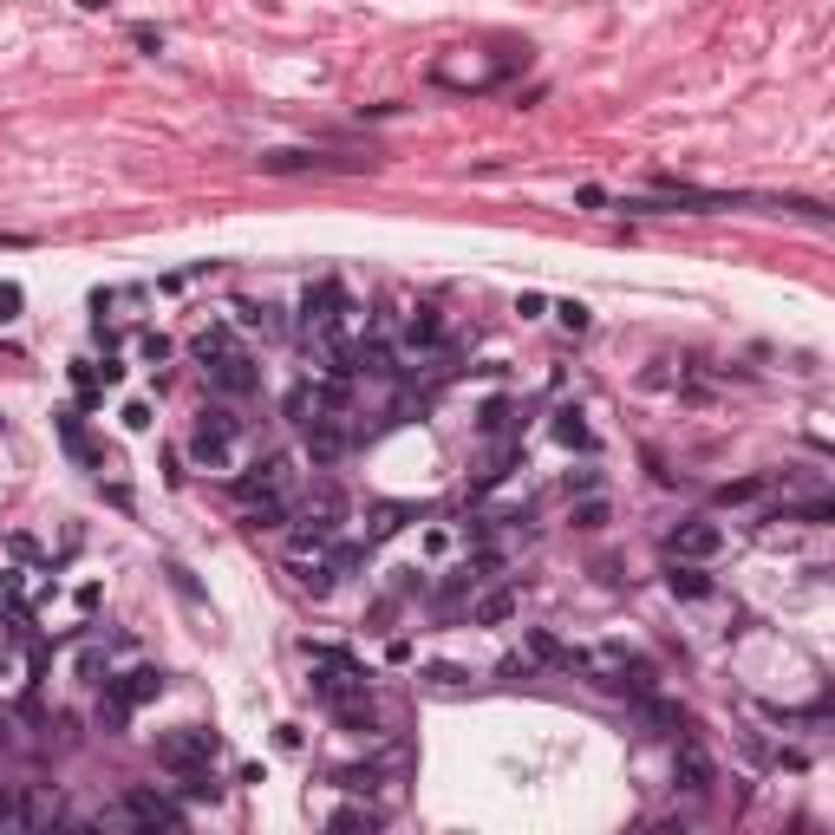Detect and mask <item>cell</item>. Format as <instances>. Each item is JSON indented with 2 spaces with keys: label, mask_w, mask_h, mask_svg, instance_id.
Wrapping results in <instances>:
<instances>
[{
  "label": "cell",
  "mask_w": 835,
  "mask_h": 835,
  "mask_svg": "<svg viewBox=\"0 0 835 835\" xmlns=\"http://www.w3.org/2000/svg\"><path fill=\"white\" fill-rule=\"evenodd\" d=\"M477 431H483V438H516V431H522V405H516V398H490V405L477 411Z\"/></svg>",
  "instance_id": "17"
},
{
  "label": "cell",
  "mask_w": 835,
  "mask_h": 835,
  "mask_svg": "<svg viewBox=\"0 0 835 835\" xmlns=\"http://www.w3.org/2000/svg\"><path fill=\"white\" fill-rule=\"evenodd\" d=\"M575 522H581V529H601V522H607V503H601V496H581V503H575Z\"/></svg>",
  "instance_id": "27"
},
{
  "label": "cell",
  "mask_w": 835,
  "mask_h": 835,
  "mask_svg": "<svg viewBox=\"0 0 835 835\" xmlns=\"http://www.w3.org/2000/svg\"><path fill=\"white\" fill-rule=\"evenodd\" d=\"M425 679H431V685H444V692H451V685H464V672H457V666H431Z\"/></svg>",
  "instance_id": "34"
},
{
  "label": "cell",
  "mask_w": 835,
  "mask_h": 835,
  "mask_svg": "<svg viewBox=\"0 0 835 835\" xmlns=\"http://www.w3.org/2000/svg\"><path fill=\"white\" fill-rule=\"evenodd\" d=\"M20 307H27L20 281H0V320H20Z\"/></svg>",
  "instance_id": "28"
},
{
  "label": "cell",
  "mask_w": 835,
  "mask_h": 835,
  "mask_svg": "<svg viewBox=\"0 0 835 835\" xmlns=\"http://www.w3.org/2000/svg\"><path fill=\"white\" fill-rule=\"evenodd\" d=\"M438 346H444V314H438V307H411L405 327H398L392 359H398V366H418V359L438 353Z\"/></svg>",
  "instance_id": "7"
},
{
  "label": "cell",
  "mask_w": 835,
  "mask_h": 835,
  "mask_svg": "<svg viewBox=\"0 0 835 835\" xmlns=\"http://www.w3.org/2000/svg\"><path fill=\"white\" fill-rule=\"evenodd\" d=\"M327 829H379V809H366V803H340L327 816Z\"/></svg>",
  "instance_id": "23"
},
{
  "label": "cell",
  "mask_w": 835,
  "mask_h": 835,
  "mask_svg": "<svg viewBox=\"0 0 835 835\" xmlns=\"http://www.w3.org/2000/svg\"><path fill=\"white\" fill-rule=\"evenodd\" d=\"M301 431H307V464H314V470H333L346 451H353L346 411H327V418H314V425H301Z\"/></svg>",
  "instance_id": "8"
},
{
  "label": "cell",
  "mask_w": 835,
  "mask_h": 835,
  "mask_svg": "<svg viewBox=\"0 0 835 835\" xmlns=\"http://www.w3.org/2000/svg\"><path fill=\"white\" fill-rule=\"evenodd\" d=\"M333 783H340V790H353V796H366V790H379V783H385V770L379 764H353V770H340Z\"/></svg>",
  "instance_id": "25"
},
{
  "label": "cell",
  "mask_w": 835,
  "mask_h": 835,
  "mask_svg": "<svg viewBox=\"0 0 835 835\" xmlns=\"http://www.w3.org/2000/svg\"><path fill=\"white\" fill-rule=\"evenodd\" d=\"M59 438H66V451L79 457V464L111 470V457H105V451H92V438H85V425H79V411H59Z\"/></svg>",
  "instance_id": "18"
},
{
  "label": "cell",
  "mask_w": 835,
  "mask_h": 835,
  "mask_svg": "<svg viewBox=\"0 0 835 835\" xmlns=\"http://www.w3.org/2000/svg\"><path fill=\"white\" fill-rule=\"evenodd\" d=\"M555 320H562L568 333H588V307H581V301H562V307H555Z\"/></svg>",
  "instance_id": "30"
},
{
  "label": "cell",
  "mask_w": 835,
  "mask_h": 835,
  "mask_svg": "<svg viewBox=\"0 0 835 835\" xmlns=\"http://www.w3.org/2000/svg\"><path fill=\"white\" fill-rule=\"evenodd\" d=\"M588 490H601V470H594V464L568 470V496H588Z\"/></svg>",
  "instance_id": "29"
},
{
  "label": "cell",
  "mask_w": 835,
  "mask_h": 835,
  "mask_svg": "<svg viewBox=\"0 0 835 835\" xmlns=\"http://www.w3.org/2000/svg\"><path fill=\"white\" fill-rule=\"evenodd\" d=\"M666 548H672V562H712L718 548H725V529H718L712 516H685Z\"/></svg>",
  "instance_id": "9"
},
{
  "label": "cell",
  "mask_w": 835,
  "mask_h": 835,
  "mask_svg": "<svg viewBox=\"0 0 835 835\" xmlns=\"http://www.w3.org/2000/svg\"><path fill=\"white\" fill-rule=\"evenodd\" d=\"M118 418H124V431H151V405H144V398H131Z\"/></svg>",
  "instance_id": "31"
},
{
  "label": "cell",
  "mask_w": 835,
  "mask_h": 835,
  "mask_svg": "<svg viewBox=\"0 0 835 835\" xmlns=\"http://www.w3.org/2000/svg\"><path fill=\"white\" fill-rule=\"evenodd\" d=\"M261 170H274V177H288V170H359V157H314V151H274V157H261Z\"/></svg>",
  "instance_id": "14"
},
{
  "label": "cell",
  "mask_w": 835,
  "mask_h": 835,
  "mask_svg": "<svg viewBox=\"0 0 835 835\" xmlns=\"http://www.w3.org/2000/svg\"><path fill=\"white\" fill-rule=\"evenodd\" d=\"M548 425H555V438H562L568 451H594V425H588V411H581V405H555Z\"/></svg>",
  "instance_id": "16"
},
{
  "label": "cell",
  "mask_w": 835,
  "mask_h": 835,
  "mask_svg": "<svg viewBox=\"0 0 835 835\" xmlns=\"http://www.w3.org/2000/svg\"><path fill=\"white\" fill-rule=\"evenodd\" d=\"M248 457H255V438H248V425L229 405L196 411V431H190V464L196 470H209V477H242Z\"/></svg>",
  "instance_id": "3"
},
{
  "label": "cell",
  "mask_w": 835,
  "mask_h": 835,
  "mask_svg": "<svg viewBox=\"0 0 835 835\" xmlns=\"http://www.w3.org/2000/svg\"><path fill=\"white\" fill-rule=\"evenodd\" d=\"M516 314H522V320H542V314H548V294H535V288L516 294Z\"/></svg>",
  "instance_id": "33"
},
{
  "label": "cell",
  "mask_w": 835,
  "mask_h": 835,
  "mask_svg": "<svg viewBox=\"0 0 835 835\" xmlns=\"http://www.w3.org/2000/svg\"><path fill=\"white\" fill-rule=\"evenodd\" d=\"M229 346H235V327H203V333H196V346H190V353H196V366H209V359H222Z\"/></svg>",
  "instance_id": "21"
},
{
  "label": "cell",
  "mask_w": 835,
  "mask_h": 835,
  "mask_svg": "<svg viewBox=\"0 0 835 835\" xmlns=\"http://www.w3.org/2000/svg\"><path fill=\"white\" fill-rule=\"evenodd\" d=\"M672 594L679 601H712V575H705V562H672Z\"/></svg>",
  "instance_id": "19"
},
{
  "label": "cell",
  "mask_w": 835,
  "mask_h": 835,
  "mask_svg": "<svg viewBox=\"0 0 835 835\" xmlns=\"http://www.w3.org/2000/svg\"><path fill=\"white\" fill-rule=\"evenodd\" d=\"M0 829H27V816H20V796L0 790Z\"/></svg>",
  "instance_id": "32"
},
{
  "label": "cell",
  "mask_w": 835,
  "mask_h": 835,
  "mask_svg": "<svg viewBox=\"0 0 835 835\" xmlns=\"http://www.w3.org/2000/svg\"><path fill=\"white\" fill-rule=\"evenodd\" d=\"M131 353L144 359V366H164V359H170V340H164V333H137V346H131Z\"/></svg>",
  "instance_id": "26"
},
{
  "label": "cell",
  "mask_w": 835,
  "mask_h": 835,
  "mask_svg": "<svg viewBox=\"0 0 835 835\" xmlns=\"http://www.w3.org/2000/svg\"><path fill=\"white\" fill-rule=\"evenodd\" d=\"M451 522H425V535H418V555H425V562H444V555H451Z\"/></svg>",
  "instance_id": "22"
},
{
  "label": "cell",
  "mask_w": 835,
  "mask_h": 835,
  "mask_svg": "<svg viewBox=\"0 0 835 835\" xmlns=\"http://www.w3.org/2000/svg\"><path fill=\"white\" fill-rule=\"evenodd\" d=\"M405 522H418V509H411V503H372L366 509V548L372 542H392Z\"/></svg>",
  "instance_id": "15"
},
{
  "label": "cell",
  "mask_w": 835,
  "mask_h": 835,
  "mask_svg": "<svg viewBox=\"0 0 835 835\" xmlns=\"http://www.w3.org/2000/svg\"><path fill=\"white\" fill-rule=\"evenodd\" d=\"M672 777H679V790H692V796L712 790V757H705L699 738H685V731H679V751H672Z\"/></svg>",
  "instance_id": "12"
},
{
  "label": "cell",
  "mask_w": 835,
  "mask_h": 835,
  "mask_svg": "<svg viewBox=\"0 0 835 835\" xmlns=\"http://www.w3.org/2000/svg\"><path fill=\"white\" fill-rule=\"evenodd\" d=\"M301 327H307V340H333L340 346V327H346V288L340 281H307V294H301Z\"/></svg>",
  "instance_id": "5"
},
{
  "label": "cell",
  "mask_w": 835,
  "mask_h": 835,
  "mask_svg": "<svg viewBox=\"0 0 835 835\" xmlns=\"http://www.w3.org/2000/svg\"><path fill=\"white\" fill-rule=\"evenodd\" d=\"M216 751H222L216 731H203V725H183V731H170V738H157V757H164L177 777H183V770H209V764H216Z\"/></svg>",
  "instance_id": "6"
},
{
  "label": "cell",
  "mask_w": 835,
  "mask_h": 835,
  "mask_svg": "<svg viewBox=\"0 0 835 835\" xmlns=\"http://www.w3.org/2000/svg\"><path fill=\"white\" fill-rule=\"evenodd\" d=\"M516 607H522V588H483L470 601V627H503V620H516Z\"/></svg>",
  "instance_id": "13"
},
{
  "label": "cell",
  "mask_w": 835,
  "mask_h": 835,
  "mask_svg": "<svg viewBox=\"0 0 835 835\" xmlns=\"http://www.w3.org/2000/svg\"><path fill=\"white\" fill-rule=\"evenodd\" d=\"M235 320H242L248 333H261V340H274V333H281V320H274L268 301H242V307H235Z\"/></svg>",
  "instance_id": "20"
},
{
  "label": "cell",
  "mask_w": 835,
  "mask_h": 835,
  "mask_svg": "<svg viewBox=\"0 0 835 835\" xmlns=\"http://www.w3.org/2000/svg\"><path fill=\"white\" fill-rule=\"evenodd\" d=\"M203 372H209V392H222V398H248V392H255V385H261L255 359H248L242 346H229V353H222V359H209Z\"/></svg>",
  "instance_id": "10"
},
{
  "label": "cell",
  "mask_w": 835,
  "mask_h": 835,
  "mask_svg": "<svg viewBox=\"0 0 835 835\" xmlns=\"http://www.w3.org/2000/svg\"><path fill=\"white\" fill-rule=\"evenodd\" d=\"M307 666H314V692L346 731H379V705H372V685H366V666L340 646H307Z\"/></svg>",
  "instance_id": "1"
},
{
  "label": "cell",
  "mask_w": 835,
  "mask_h": 835,
  "mask_svg": "<svg viewBox=\"0 0 835 835\" xmlns=\"http://www.w3.org/2000/svg\"><path fill=\"white\" fill-rule=\"evenodd\" d=\"M118 822H137V829H183V809L170 803L164 790H131L118 809Z\"/></svg>",
  "instance_id": "11"
},
{
  "label": "cell",
  "mask_w": 835,
  "mask_h": 835,
  "mask_svg": "<svg viewBox=\"0 0 835 835\" xmlns=\"http://www.w3.org/2000/svg\"><path fill=\"white\" fill-rule=\"evenodd\" d=\"M235 496H242L248 529H281L301 509V464L294 457H261V464H248L235 477Z\"/></svg>",
  "instance_id": "2"
},
{
  "label": "cell",
  "mask_w": 835,
  "mask_h": 835,
  "mask_svg": "<svg viewBox=\"0 0 835 835\" xmlns=\"http://www.w3.org/2000/svg\"><path fill=\"white\" fill-rule=\"evenodd\" d=\"M620 209H633V216H712V209H738V196H731V190H699V183L659 177L653 196H627Z\"/></svg>",
  "instance_id": "4"
},
{
  "label": "cell",
  "mask_w": 835,
  "mask_h": 835,
  "mask_svg": "<svg viewBox=\"0 0 835 835\" xmlns=\"http://www.w3.org/2000/svg\"><path fill=\"white\" fill-rule=\"evenodd\" d=\"M764 490H770L764 477H744V483H725V490H718V503H725V509H744V503H764Z\"/></svg>",
  "instance_id": "24"
}]
</instances>
